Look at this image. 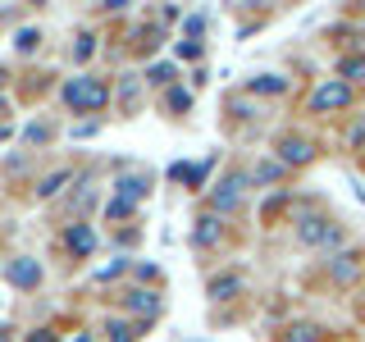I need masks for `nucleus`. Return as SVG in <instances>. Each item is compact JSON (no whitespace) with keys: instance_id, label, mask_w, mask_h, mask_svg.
Listing matches in <instances>:
<instances>
[{"instance_id":"1","label":"nucleus","mask_w":365,"mask_h":342,"mask_svg":"<svg viewBox=\"0 0 365 342\" xmlns=\"http://www.w3.org/2000/svg\"><path fill=\"white\" fill-rule=\"evenodd\" d=\"M64 100H68V110H78V114H96V110H106L110 87L101 83V78H73V83L64 87Z\"/></svg>"},{"instance_id":"2","label":"nucleus","mask_w":365,"mask_h":342,"mask_svg":"<svg viewBox=\"0 0 365 342\" xmlns=\"http://www.w3.org/2000/svg\"><path fill=\"white\" fill-rule=\"evenodd\" d=\"M297 237H302L306 247H334L338 237H342V228L329 224V219H319V214H311V219L297 224Z\"/></svg>"},{"instance_id":"3","label":"nucleus","mask_w":365,"mask_h":342,"mask_svg":"<svg viewBox=\"0 0 365 342\" xmlns=\"http://www.w3.org/2000/svg\"><path fill=\"white\" fill-rule=\"evenodd\" d=\"M242 192H247V174H228L220 187L210 192V205H215V214H228V210H237L242 205Z\"/></svg>"},{"instance_id":"4","label":"nucleus","mask_w":365,"mask_h":342,"mask_svg":"<svg viewBox=\"0 0 365 342\" xmlns=\"http://www.w3.org/2000/svg\"><path fill=\"white\" fill-rule=\"evenodd\" d=\"M347 100H351V87L342 83V78H334V83H324V87L311 96V110H342Z\"/></svg>"},{"instance_id":"5","label":"nucleus","mask_w":365,"mask_h":342,"mask_svg":"<svg viewBox=\"0 0 365 342\" xmlns=\"http://www.w3.org/2000/svg\"><path fill=\"white\" fill-rule=\"evenodd\" d=\"M5 279L14 283V288H37V283H41V265H37V260H28V256H19V260H9V265H5Z\"/></svg>"},{"instance_id":"6","label":"nucleus","mask_w":365,"mask_h":342,"mask_svg":"<svg viewBox=\"0 0 365 342\" xmlns=\"http://www.w3.org/2000/svg\"><path fill=\"white\" fill-rule=\"evenodd\" d=\"M146 192H151V178H146V174H119V178H114V197L128 201V205H137Z\"/></svg>"},{"instance_id":"7","label":"nucleus","mask_w":365,"mask_h":342,"mask_svg":"<svg viewBox=\"0 0 365 342\" xmlns=\"http://www.w3.org/2000/svg\"><path fill=\"white\" fill-rule=\"evenodd\" d=\"M279 155H283V165H306L315 151H311V142H306V137H283V142H279Z\"/></svg>"},{"instance_id":"8","label":"nucleus","mask_w":365,"mask_h":342,"mask_svg":"<svg viewBox=\"0 0 365 342\" xmlns=\"http://www.w3.org/2000/svg\"><path fill=\"white\" fill-rule=\"evenodd\" d=\"M64 242H68V251H73V256H91V251H96V233H91L87 224H73Z\"/></svg>"},{"instance_id":"9","label":"nucleus","mask_w":365,"mask_h":342,"mask_svg":"<svg viewBox=\"0 0 365 342\" xmlns=\"http://www.w3.org/2000/svg\"><path fill=\"white\" fill-rule=\"evenodd\" d=\"M192 242H197V247H215V242H220V214H201L197 228H192Z\"/></svg>"},{"instance_id":"10","label":"nucleus","mask_w":365,"mask_h":342,"mask_svg":"<svg viewBox=\"0 0 365 342\" xmlns=\"http://www.w3.org/2000/svg\"><path fill=\"white\" fill-rule=\"evenodd\" d=\"M123 306H128V311H137V315H146V319H151V315L160 311V296H155V292H142V288H137V292H128V296H123Z\"/></svg>"},{"instance_id":"11","label":"nucleus","mask_w":365,"mask_h":342,"mask_svg":"<svg viewBox=\"0 0 365 342\" xmlns=\"http://www.w3.org/2000/svg\"><path fill=\"white\" fill-rule=\"evenodd\" d=\"M356 274H361V256H356V251H347V256L334 260V279H338V283H351Z\"/></svg>"},{"instance_id":"12","label":"nucleus","mask_w":365,"mask_h":342,"mask_svg":"<svg viewBox=\"0 0 365 342\" xmlns=\"http://www.w3.org/2000/svg\"><path fill=\"white\" fill-rule=\"evenodd\" d=\"M237 292H242V279H237V274H224V279L210 283V296H215V301H228V296H237Z\"/></svg>"},{"instance_id":"13","label":"nucleus","mask_w":365,"mask_h":342,"mask_svg":"<svg viewBox=\"0 0 365 342\" xmlns=\"http://www.w3.org/2000/svg\"><path fill=\"white\" fill-rule=\"evenodd\" d=\"M205 169H210V165H174L169 174H174L178 182H192V187H201V182H205Z\"/></svg>"},{"instance_id":"14","label":"nucleus","mask_w":365,"mask_h":342,"mask_svg":"<svg viewBox=\"0 0 365 342\" xmlns=\"http://www.w3.org/2000/svg\"><path fill=\"white\" fill-rule=\"evenodd\" d=\"M251 91H269V96H279V91H288V78H279V73H260V78H251Z\"/></svg>"},{"instance_id":"15","label":"nucleus","mask_w":365,"mask_h":342,"mask_svg":"<svg viewBox=\"0 0 365 342\" xmlns=\"http://www.w3.org/2000/svg\"><path fill=\"white\" fill-rule=\"evenodd\" d=\"M68 178H73L68 169H60V174H51V178H41V182H37V197H55V192H60Z\"/></svg>"},{"instance_id":"16","label":"nucleus","mask_w":365,"mask_h":342,"mask_svg":"<svg viewBox=\"0 0 365 342\" xmlns=\"http://www.w3.org/2000/svg\"><path fill=\"white\" fill-rule=\"evenodd\" d=\"M110 342H137V324H123V319H110Z\"/></svg>"},{"instance_id":"17","label":"nucleus","mask_w":365,"mask_h":342,"mask_svg":"<svg viewBox=\"0 0 365 342\" xmlns=\"http://www.w3.org/2000/svg\"><path fill=\"white\" fill-rule=\"evenodd\" d=\"M315 338H319L315 324H292L288 333H283V342H315Z\"/></svg>"},{"instance_id":"18","label":"nucleus","mask_w":365,"mask_h":342,"mask_svg":"<svg viewBox=\"0 0 365 342\" xmlns=\"http://www.w3.org/2000/svg\"><path fill=\"white\" fill-rule=\"evenodd\" d=\"M342 78H365V55H347V60L338 64Z\"/></svg>"},{"instance_id":"19","label":"nucleus","mask_w":365,"mask_h":342,"mask_svg":"<svg viewBox=\"0 0 365 342\" xmlns=\"http://www.w3.org/2000/svg\"><path fill=\"white\" fill-rule=\"evenodd\" d=\"M283 174V165H274V160H265V165H256V174H251V182H274Z\"/></svg>"},{"instance_id":"20","label":"nucleus","mask_w":365,"mask_h":342,"mask_svg":"<svg viewBox=\"0 0 365 342\" xmlns=\"http://www.w3.org/2000/svg\"><path fill=\"white\" fill-rule=\"evenodd\" d=\"M165 105H169V110H187V105H192V91H182V87H169Z\"/></svg>"},{"instance_id":"21","label":"nucleus","mask_w":365,"mask_h":342,"mask_svg":"<svg viewBox=\"0 0 365 342\" xmlns=\"http://www.w3.org/2000/svg\"><path fill=\"white\" fill-rule=\"evenodd\" d=\"M119 96H123V110H137V78H123V87H119Z\"/></svg>"},{"instance_id":"22","label":"nucleus","mask_w":365,"mask_h":342,"mask_svg":"<svg viewBox=\"0 0 365 342\" xmlns=\"http://www.w3.org/2000/svg\"><path fill=\"white\" fill-rule=\"evenodd\" d=\"M91 51H96V37H91V32H83V37H78V51H73V60L83 64V60H91Z\"/></svg>"},{"instance_id":"23","label":"nucleus","mask_w":365,"mask_h":342,"mask_svg":"<svg viewBox=\"0 0 365 342\" xmlns=\"http://www.w3.org/2000/svg\"><path fill=\"white\" fill-rule=\"evenodd\" d=\"M37 41H41V32H37V28H23L14 46H19V51H37Z\"/></svg>"},{"instance_id":"24","label":"nucleus","mask_w":365,"mask_h":342,"mask_svg":"<svg viewBox=\"0 0 365 342\" xmlns=\"http://www.w3.org/2000/svg\"><path fill=\"white\" fill-rule=\"evenodd\" d=\"M169 78H174V68L169 64H151V73H146V83H155V87H165Z\"/></svg>"},{"instance_id":"25","label":"nucleus","mask_w":365,"mask_h":342,"mask_svg":"<svg viewBox=\"0 0 365 342\" xmlns=\"http://www.w3.org/2000/svg\"><path fill=\"white\" fill-rule=\"evenodd\" d=\"M106 214H110V219H128V214H133V205H128V201H119V197H114V201L106 205Z\"/></svg>"},{"instance_id":"26","label":"nucleus","mask_w":365,"mask_h":342,"mask_svg":"<svg viewBox=\"0 0 365 342\" xmlns=\"http://www.w3.org/2000/svg\"><path fill=\"white\" fill-rule=\"evenodd\" d=\"M23 137H28L32 146H41V142H51V128H46V123H32V128L23 133Z\"/></svg>"},{"instance_id":"27","label":"nucleus","mask_w":365,"mask_h":342,"mask_svg":"<svg viewBox=\"0 0 365 342\" xmlns=\"http://www.w3.org/2000/svg\"><path fill=\"white\" fill-rule=\"evenodd\" d=\"M178 55H182V60H197V55H201V41H178Z\"/></svg>"},{"instance_id":"28","label":"nucleus","mask_w":365,"mask_h":342,"mask_svg":"<svg viewBox=\"0 0 365 342\" xmlns=\"http://www.w3.org/2000/svg\"><path fill=\"white\" fill-rule=\"evenodd\" d=\"M114 274H123V260H110V265H106V269H101V274H96V279H114Z\"/></svg>"},{"instance_id":"29","label":"nucleus","mask_w":365,"mask_h":342,"mask_svg":"<svg viewBox=\"0 0 365 342\" xmlns=\"http://www.w3.org/2000/svg\"><path fill=\"white\" fill-rule=\"evenodd\" d=\"M28 342H51V328H37V333H28Z\"/></svg>"},{"instance_id":"30","label":"nucleus","mask_w":365,"mask_h":342,"mask_svg":"<svg viewBox=\"0 0 365 342\" xmlns=\"http://www.w3.org/2000/svg\"><path fill=\"white\" fill-rule=\"evenodd\" d=\"M68 342H91V338H87V333H78V338H68Z\"/></svg>"},{"instance_id":"31","label":"nucleus","mask_w":365,"mask_h":342,"mask_svg":"<svg viewBox=\"0 0 365 342\" xmlns=\"http://www.w3.org/2000/svg\"><path fill=\"white\" fill-rule=\"evenodd\" d=\"M5 137H9V128H5V123H0V142H5Z\"/></svg>"},{"instance_id":"32","label":"nucleus","mask_w":365,"mask_h":342,"mask_svg":"<svg viewBox=\"0 0 365 342\" xmlns=\"http://www.w3.org/2000/svg\"><path fill=\"white\" fill-rule=\"evenodd\" d=\"M0 114H5V100H0Z\"/></svg>"}]
</instances>
